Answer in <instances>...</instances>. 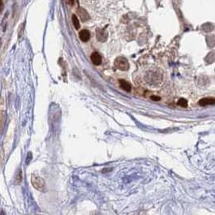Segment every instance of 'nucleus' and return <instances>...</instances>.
Segmentation results:
<instances>
[{"label": "nucleus", "mask_w": 215, "mask_h": 215, "mask_svg": "<svg viewBox=\"0 0 215 215\" xmlns=\"http://www.w3.org/2000/svg\"><path fill=\"white\" fill-rule=\"evenodd\" d=\"M31 183H32L33 187L39 192H44L45 190V182L41 177L37 174H32Z\"/></svg>", "instance_id": "f257e3e1"}, {"label": "nucleus", "mask_w": 215, "mask_h": 215, "mask_svg": "<svg viewBox=\"0 0 215 215\" xmlns=\"http://www.w3.org/2000/svg\"><path fill=\"white\" fill-rule=\"evenodd\" d=\"M114 64H115V67L120 71L125 72V71H127L129 69V63L127 61V59L126 58H124V57H117L115 59Z\"/></svg>", "instance_id": "f03ea898"}, {"label": "nucleus", "mask_w": 215, "mask_h": 215, "mask_svg": "<svg viewBox=\"0 0 215 215\" xmlns=\"http://www.w3.org/2000/svg\"><path fill=\"white\" fill-rule=\"evenodd\" d=\"M96 36H97V41H101V42H105L107 39V33L103 29H97Z\"/></svg>", "instance_id": "7ed1b4c3"}, {"label": "nucleus", "mask_w": 215, "mask_h": 215, "mask_svg": "<svg viewBox=\"0 0 215 215\" xmlns=\"http://www.w3.org/2000/svg\"><path fill=\"white\" fill-rule=\"evenodd\" d=\"M77 13H78V15H79L80 18V20H81L83 22H84V21H88L89 20V15H88V13L87 12V11H86L85 9H84V8H82V7H79L78 9H77Z\"/></svg>", "instance_id": "20e7f679"}, {"label": "nucleus", "mask_w": 215, "mask_h": 215, "mask_svg": "<svg viewBox=\"0 0 215 215\" xmlns=\"http://www.w3.org/2000/svg\"><path fill=\"white\" fill-rule=\"evenodd\" d=\"M215 103L214 97H205L199 101V105L201 107H206L209 105H213Z\"/></svg>", "instance_id": "39448f33"}, {"label": "nucleus", "mask_w": 215, "mask_h": 215, "mask_svg": "<svg viewBox=\"0 0 215 215\" xmlns=\"http://www.w3.org/2000/svg\"><path fill=\"white\" fill-rule=\"evenodd\" d=\"M91 61L94 65L98 66L102 64V57L98 52H93L91 54Z\"/></svg>", "instance_id": "423d86ee"}, {"label": "nucleus", "mask_w": 215, "mask_h": 215, "mask_svg": "<svg viewBox=\"0 0 215 215\" xmlns=\"http://www.w3.org/2000/svg\"><path fill=\"white\" fill-rule=\"evenodd\" d=\"M79 37L82 41L86 42V41H88V40H89V38H90V33L88 32L87 29H83L80 32Z\"/></svg>", "instance_id": "0eeeda50"}, {"label": "nucleus", "mask_w": 215, "mask_h": 215, "mask_svg": "<svg viewBox=\"0 0 215 215\" xmlns=\"http://www.w3.org/2000/svg\"><path fill=\"white\" fill-rule=\"evenodd\" d=\"M21 182H22V170L21 169H17L14 176V183L16 185H20Z\"/></svg>", "instance_id": "6e6552de"}, {"label": "nucleus", "mask_w": 215, "mask_h": 215, "mask_svg": "<svg viewBox=\"0 0 215 215\" xmlns=\"http://www.w3.org/2000/svg\"><path fill=\"white\" fill-rule=\"evenodd\" d=\"M119 85L120 87L125 90L126 92H131V85L129 84L128 82L124 80H119Z\"/></svg>", "instance_id": "1a4fd4ad"}, {"label": "nucleus", "mask_w": 215, "mask_h": 215, "mask_svg": "<svg viewBox=\"0 0 215 215\" xmlns=\"http://www.w3.org/2000/svg\"><path fill=\"white\" fill-rule=\"evenodd\" d=\"M72 24L74 25V27L76 29H80V21L77 18V16L76 15H72Z\"/></svg>", "instance_id": "9d476101"}, {"label": "nucleus", "mask_w": 215, "mask_h": 215, "mask_svg": "<svg viewBox=\"0 0 215 215\" xmlns=\"http://www.w3.org/2000/svg\"><path fill=\"white\" fill-rule=\"evenodd\" d=\"M177 103H178L179 106H180L182 107H188V101L184 99V98H180Z\"/></svg>", "instance_id": "9b49d317"}, {"label": "nucleus", "mask_w": 215, "mask_h": 215, "mask_svg": "<svg viewBox=\"0 0 215 215\" xmlns=\"http://www.w3.org/2000/svg\"><path fill=\"white\" fill-rule=\"evenodd\" d=\"M4 122H5V115L4 114H2L0 115V127H1V131H2V128H3V126H4Z\"/></svg>", "instance_id": "f8f14e48"}, {"label": "nucleus", "mask_w": 215, "mask_h": 215, "mask_svg": "<svg viewBox=\"0 0 215 215\" xmlns=\"http://www.w3.org/2000/svg\"><path fill=\"white\" fill-rule=\"evenodd\" d=\"M151 99L154 100V101H159L161 98H160L159 97H158V96H152Z\"/></svg>", "instance_id": "ddd939ff"}, {"label": "nucleus", "mask_w": 215, "mask_h": 215, "mask_svg": "<svg viewBox=\"0 0 215 215\" xmlns=\"http://www.w3.org/2000/svg\"><path fill=\"white\" fill-rule=\"evenodd\" d=\"M2 8H3V2H2V0H0V12L2 11Z\"/></svg>", "instance_id": "4468645a"}, {"label": "nucleus", "mask_w": 215, "mask_h": 215, "mask_svg": "<svg viewBox=\"0 0 215 215\" xmlns=\"http://www.w3.org/2000/svg\"><path fill=\"white\" fill-rule=\"evenodd\" d=\"M74 2H75V0H68V3L70 5H72V6L74 4Z\"/></svg>", "instance_id": "2eb2a0df"}]
</instances>
